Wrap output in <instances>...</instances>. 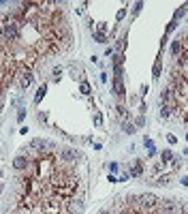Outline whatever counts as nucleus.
<instances>
[{
  "label": "nucleus",
  "instance_id": "obj_1",
  "mask_svg": "<svg viewBox=\"0 0 188 214\" xmlns=\"http://www.w3.org/2000/svg\"><path fill=\"white\" fill-rule=\"evenodd\" d=\"M30 165V156L28 154H19L15 161H13V167H15V171H26Z\"/></svg>",
  "mask_w": 188,
  "mask_h": 214
},
{
  "label": "nucleus",
  "instance_id": "obj_2",
  "mask_svg": "<svg viewBox=\"0 0 188 214\" xmlns=\"http://www.w3.org/2000/svg\"><path fill=\"white\" fill-rule=\"evenodd\" d=\"M113 90H116V94L120 96V99H124V94H126V92H124V83H122V77H116V79H113Z\"/></svg>",
  "mask_w": 188,
  "mask_h": 214
},
{
  "label": "nucleus",
  "instance_id": "obj_3",
  "mask_svg": "<svg viewBox=\"0 0 188 214\" xmlns=\"http://www.w3.org/2000/svg\"><path fill=\"white\" fill-rule=\"evenodd\" d=\"M182 41H180V39H175V41H173V45H171V56H173V60L177 58V56H180V54H182Z\"/></svg>",
  "mask_w": 188,
  "mask_h": 214
},
{
  "label": "nucleus",
  "instance_id": "obj_4",
  "mask_svg": "<svg viewBox=\"0 0 188 214\" xmlns=\"http://www.w3.org/2000/svg\"><path fill=\"white\" fill-rule=\"evenodd\" d=\"M171 111H173V109H171L169 105H160V118H163V120H167L169 116H171Z\"/></svg>",
  "mask_w": 188,
  "mask_h": 214
},
{
  "label": "nucleus",
  "instance_id": "obj_5",
  "mask_svg": "<svg viewBox=\"0 0 188 214\" xmlns=\"http://www.w3.org/2000/svg\"><path fill=\"white\" fill-rule=\"evenodd\" d=\"M141 171H143L141 161H135V165H133V169H130V174H133V176H141Z\"/></svg>",
  "mask_w": 188,
  "mask_h": 214
},
{
  "label": "nucleus",
  "instance_id": "obj_6",
  "mask_svg": "<svg viewBox=\"0 0 188 214\" xmlns=\"http://www.w3.org/2000/svg\"><path fill=\"white\" fill-rule=\"evenodd\" d=\"M45 90H47V86H45V83H43V86L39 88V92H36V96H34V103H41V99L45 96Z\"/></svg>",
  "mask_w": 188,
  "mask_h": 214
},
{
  "label": "nucleus",
  "instance_id": "obj_7",
  "mask_svg": "<svg viewBox=\"0 0 188 214\" xmlns=\"http://www.w3.org/2000/svg\"><path fill=\"white\" fill-rule=\"evenodd\" d=\"M163 161H164V163L173 161V152H171V150H163Z\"/></svg>",
  "mask_w": 188,
  "mask_h": 214
},
{
  "label": "nucleus",
  "instance_id": "obj_8",
  "mask_svg": "<svg viewBox=\"0 0 188 214\" xmlns=\"http://www.w3.org/2000/svg\"><path fill=\"white\" fill-rule=\"evenodd\" d=\"M135 131H137V129H135V126H133L130 122H126V124H124V133H130V135H133Z\"/></svg>",
  "mask_w": 188,
  "mask_h": 214
},
{
  "label": "nucleus",
  "instance_id": "obj_9",
  "mask_svg": "<svg viewBox=\"0 0 188 214\" xmlns=\"http://www.w3.org/2000/svg\"><path fill=\"white\" fill-rule=\"evenodd\" d=\"M94 39H96L98 43H105V41H107V39H105V35H103V32H94Z\"/></svg>",
  "mask_w": 188,
  "mask_h": 214
},
{
  "label": "nucleus",
  "instance_id": "obj_10",
  "mask_svg": "<svg viewBox=\"0 0 188 214\" xmlns=\"http://www.w3.org/2000/svg\"><path fill=\"white\" fill-rule=\"evenodd\" d=\"M79 90H81V94H90V83H86V82H83Z\"/></svg>",
  "mask_w": 188,
  "mask_h": 214
},
{
  "label": "nucleus",
  "instance_id": "obj_11",
  "mask_svg": "<svg viewBox=\"0 0 188 214\" xmlns=\"http://www.w3.org/2000/svg\"><path fill=\"white\" fill-rule=\"evenodd\" d=\"M158 75H160V64H156V67H154V77H158Z\"/></svg>",
  "mask_w": 188,
  "mask_h": 214
},
{
  "label": "nucleus",
  "instance_id": "obj_12",
  "mask_svg": "<svg viewBox=\"0 0 188 214\" xmlns=\"http://www.w3.org/2000/svg\"><path fill=\"white\" fill-rule=\"evenodd\" d=\"M124 15H126V11H124V9H120V11H118V19H124Z\"/></svg>",
  "mask_w": 188,
  "mask_h": 214
},
{
  "label": "nucleus",
  "instance_id": "obj_13",
  "mask_svg": "<svg viewBox=\"0 0 188 214\" xmlns=\"http://www.w3.org/2000/svg\"><path fill=\"white\" fill-rule=\"evenodd\" d=\"M167 139H169V143H175V142H177V137H175V135H169Z\"/></svg>",
  "mask_w": 188,
  "mask_h": 214
},
{
  "label": "nucleus",
  "instance_id": "obj_14",
  "mask_svg": "<svg viewBox=\"0 0 188 214\" xmlns=\"http://www.w3.org/2000/svg\"><path fill=\"white\" fill-rule=\"evenodd\" d=\"M2 190H4V186H2V184H0V193H2Z\"/></svg>",
  "mask_w": 188,
  "mask_h": 214
},
{
  "label": "nucleus",
  "instance_id": "obj_15",
  "mask_svg": "<svg viewBox=\"0 0 188 214\" xmlns=\"http://www.w3.org/2000/svg\"><path fill=\"white\" fill-rule=\"evenodd\" d=\"M0 178H2V169H0Z\"/></svg>",
  "mask_w": 188,
  "mask_h": 214
},
{
  "label": "nucleus",
  "instance_id": "obj_16",
  "mask_svg": "<svg viewBox=\"0 0 188 214\" xmlns=\"http://www.w3.org/2000/svg\"><path fill=\"white\" fill-rule=\"evenodd\" d=\"M186 139H188V133H186Z\"/></svg>",
  "mask_w": 188,
  "mask_h": 214
}]
</instances>
